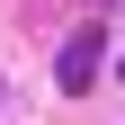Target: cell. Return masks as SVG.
I'll return each mask as SVG.
<instances>
[{"label":"cell","mask_w":125,"mask_h":125,"mask_svg":"<svg viewBox=\"0 0 125 125\" xmlns=\"http://www.w3.org/2000/svg\"><path fill=\"white\" fill-rule=\"evenodd\" d=\"M98 54H107L98 27H81V36L62 45V89H72V98H81V89H98Z\"/></svg>","instance_id":"1"}]
</instances>
